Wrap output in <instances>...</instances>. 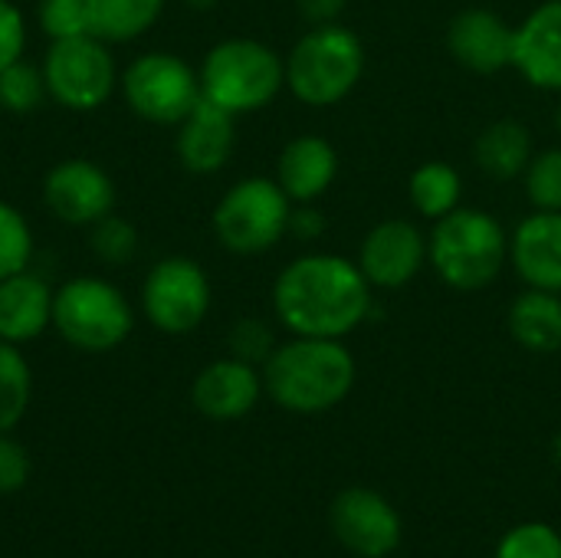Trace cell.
I'll list each match as a JSON object with an SVG mask.
<instances>
[{
    "label": "cell",
    "instance_id": "ffe728a7",
    "mask_svg": "<svg viewBox=\"0 0 561 558\" xmlns=\"http://www.w3.org/2000/svg\"><path fill=\"white\" fill-rule=\"evenodd\" d=\"M339 178V151L322 135H296L276 158V184L293 204H316Z\"/></svg>",
    "mask_w": 561,
    "mask_h": 558
},
{
    "label": "cell",
    "instance_id": "484cf974",
    "mask_svg": "<svg viewBox=\"0 0 561 558\" xmlns=\"http://www.w3.org/2000/svg\"><path fill=\"white\" fill-rule=\"evenodd\" d=\"M49 99L43 69L16 59L7 69H0V109L10 115H33Z\"/></svg>",
    "mask_w": 561,
    "mask_h": 558
},
{
    "label": "cell",
    "instance_id": "5bb4252c",
    "mask_svg": "<svg viewBox=\"0 0 561 558\" xmlns=\"http://www.w3.org/2000/svg\"><path fill=\"white\" fill-rule=\"evenodd\" d=\"M263 395V372L233 355L204 365L191 385V401L197 414L217 424L247 418Z\"/></svg>",
    "mask_w": 561,
    "mask_h": 558
},
{
    "label": "cell",
    "instance_id": "f546056e",
    "mask_svg": "<svg viewBox=\"0 0 561 558\" xmlns=\"http://www.w3.org/2000/svg\"><path fill=\"white\" fill-rule=\"evenodd\" d=\"M493 558H561V533L549 523H523L513 526Z\"/></svg>",
    "mask_w": 561,
    "mask_h": 558
},
{
    "label": "cell",
    "instance_id": "9a60e30c",
    "mask_svg": "<svg viewBox=\"0 0 561 558\" xmlns=\"http://www.w3.org/2000/svg\"><path fill=\"white\" fill-rule=\"evenodd\" d=\"M513 33L496 10L467 7L447 23V53L477 76H496L513 66Z\"/></svg>",
    "mask_w": 561,
    "mask_h": 558
},
{
    "label": "cell",
    "instance_id": "d6a6232c",
    "mask_svg": "<svg viewBox=\"0 0 561 558\" xmlns=\"http://www.w3.org/2000/svg\"><path fill=\"white\" fill-rule=\"evenodd\" d=\"M30 454L20 441L10 437V431H0V497H13L30 480Z\"/></svg>",
    "mask_w": 561,
    "mask_h": 558
},
{
    "label": "cell",
    "instance_id": "30bf717a",
    "mask_svg": "<svg viewBox=\"0 0 561 558\" xmlns=\"http://www.w3.org/2000/svg\"><path fill=\"white\" fill-rule=\"evenodd\" d=\"M138 303L151 329L164 335H187L207 319L214 306V286L197 260L174 253L145 273Z\"/></svg>",
    "mask_w": 561,
    "mask_h": 558
},
{
    "label": "cell",
    "instance_id": "5b68a950",
    "mask_svg": "<svg viewBox=\"0 0 561 558\" xmlns=\"http://www.w3.org/2000/svg\"><path fill=\"white\" fill-rule=\"evenodd\" d=\"M286 59V89L309 109L345 102L365 76V43L345 23L309 26Z\"/></svg>",
    "mask_w": 561,
    "mask_h": 558
},
{
    "label": "cell",
    "instance_id": "4316f807",
    "mask_svg": "<svg viewBox=\"0 0 561 558\" xmlns=\"http://www.w3.org/2000/svg\"><path fill=\"white\" fill-rule=\"evenodd\" d=\"M89 250L105 266H125L138 253V230L131 220H125L112 210L89 227Z\"/></svg>",
    "mask_w": 561,
    "mask_h": 558
},
{
    "label": "cell",
    "instance_id": "d4e9b609",
    "mask_svg": "<svg viewBox=\"0 0 561 558\" xmlns=\"http://www.w3.org/2000/svg\"><path fill=\"white\" fill-rule=\"evenodd\" d=\"M33 398V372L20 345L0 342V431H13Z\"/></svg>",
    "mask_w": 561,
    "mask_h": 558
},
{
    "label": "cell",
    "instance_id": "e0dca14e",
    "mask_svg": "<svg viewBox=\"0 0 561 558\" xmlns=\"http://www.w3.org/2000/svg\"><path fill=\"white\" fill-rule=\"evenodd\" d=\"M174 128V151L184 171L217 174L230 164L237 148V115L201 99Z\"/></svg>",
    "mask_w": 561,
    "mask_h": 558
},
{
    "label": "cell",
    "instance_id": "8992f818",
    "mask_svg": "<svg viewBox=\"0 0 561 558\" xmlns=\"http://www.w3.org/2000/svg\"><path fill=\"white\" fill-rule=\"evenodd\" d=\"M53 332L76 352H115L135 332V306L105 276H72L53 293Z\"/></svg>",
    "mask_w": 561,
    "mask_h": 558
},
{
    "label": "cell",
    "instance_id": "cb8c5ba5",
    "mask_svg": "<svg viewBox=\"0 0 561 558\" xmlns=\"http://www.w3.org/2000/svg\"><path fill=\"white\" fill-rule=\"evenodd\" d=\"M164 7L168 0H89L92 33L108 46L141 39L161 20Z\"/></svg>",
    "mask_w": 561,
    "mask_h": 558
},
{
    "label": "cell",
    "instance_id": "ac0fdd59",
    "mask_svg": "<svg viewBox=\"0 0 561 558\" xmlns=\"http://www.w3.org/2000/svg\"><path fill=\"white\" fill-rule=\"evenodd\" d=\"M510 266L526 286L561 293V210H533L516 224Z\"/></svg>",
    "mask_w": 561,
    "mask_h": 558
},
{
    "label": "cell",
    "instance_id": "e575fe53",
    "mask_svg": "<svg viewBox=\"0 0 561 558\" xmlns=\"http://www.w3.org/2000/svg\"><path fill=\"white\" fill-rule=\"evenodd\" d=\"M325 227H329V220L316 204H293V214H289V234L293 237H299L302 243H312L325 234Z\"/></svg>",
    "mask_w": 561,
    "mask_h": 558
},
{
    "label": "cell",
    "instance_id": "4fadbf2b",
    "mask_svg": "<svg viewBox=\"0 0 561 558\" xmlns=\"http://www.w3.org/2000/svg\"><path fill=\"white\" fill-rule=\"evenodd\" d=\"M332 533L358 558H385L401 546V516L398 510L368 487H348L332 503Z\"/></svg>",
    "mask_w": 561,
    "mask_h": 558
},
{
    "label": "cell",
    "instance_id": "8d00e7d4",
    "mask_svg": "<svg viewBox=\"0 0 561 558\" xmlns=\"http://www.w3.org/2000/svg\"><path fill=\"white\" fill-rule=\"evenodd\" d=\"M184 3H187L191 10H214L220 0H184Z\"/></svg>",
    "mask_w": 561,
    "mask_h": 558
},
{
    "label": "cell",
    "instance_id": "52a82bcc",
    "mask_svg": "<svg viewBox=\"0 0 561 558\" xmlns=\"http://www.w3.org/2000/svg\"><path fill=\"white\" fill-rule=\"evenodd\" d=\"M293 201L276 178L250 174L230 184L214 204L210 227L217 243L233 257H260L283 243L289 234Z\"/></svg>",
    "mask_w": 561,
    "mask_h": 558
},
{
    "label": "cell",
    "instance_id": "277c9868",
    "mask_svg": "<svg viewBox=\"0 0 561 558\" xmlns=\"http://www.w3.org/2000/svg\"><path fill=\"white\" fill-rule=\"evenodd\" d=\"M197 76L204 99L240 118L276 102L286 89V59L263 39L227 36L204 53Z\"/></svg>",
    "mask_w": 561,
    "mask_h": 558
},
{
    "label": "cell",
    "instance_id": "f35d334b",
    "mask_svg": "<svg viewBox=\"0 0 561 558\" xmlns=\"http://www.w3.org/2000/svg\"><path fill=\"white\" fill-rule=\"evenodd\" d=\"M552 125H556V132H559V138H561V92H559V105H556V115H552Z\"/></svg>",
    "mask_w": 561,
    "mask_h": 558
},
{
    "label": "cell",
    "instance_id": "8fae6325",
    "mask_svg": "<svg viewBox=\"0 0 561 558\" xmlns=\"http://www.w3.org/2000/svg\"><path fill=\"white\" fill-rule=\"evenodd\" d=\"M43 204L59 224L89 230L115 210V181L89 158H62L43 174Z\"/></svg>",
    "mask_w": 561,
    "mask_h": 558
},
{
    "label": "cell",
    "instance_id": "7402d4cb",
    "mask_svg": "<svg viewBox=\"0 0 561 558\" xmlns=\"http://www.w3.org/2000/svg\"><path fill=\"white\" fill-rule=\"evenodd\" d=\"M533 155H536L533 132L519 118H496L473 141V161L493 181L523 178Z\"/></svg>",
    "mask_w": 561,
    "mask_h": 558
},
{
    "label": "cell",
    "instance_id": "2e32d148",
    "mask_svg": "<svg viewBox=\"0 0 561 558\" xmlns=\"http://www.w3.org/2000/svg\"><path fill=\"white\" fill-rule=\"evenodd\" d=\"M533 89L561 92V0L533 7L513 33V66Z\"/></svg>",
    "mask_w": 561,
    "mask_h": 558
},
{
    "label": "cell",
    "instance_id": "7c38bea8",
    "mask_svg": "<svg viewBox=\"0 0 561 558\" xmlns=\"http://www.w3.org/2000/svg\"><path fill=\"white\" fill-rule=\"evenodd\" d=\"M355 263L362 266L371 289H401L414 283L427 266V234L404 217L378 220L365 234Z\"/></svg>",
    "mask_w": 561,
    "mask_h": 558
},
{
    "label": "cell",
    "instance_id": "836d02e7",
    "mask_svg": "<svg viewBox=\"0 0 561 558\" xmlns=\"http://www.w3.org/2000/svg\"><path fill=\"white\" fill-rule=\"evenodd\" d=\"M26 53V16L13 0H0V69L23 59Z\"/></svg>",
    "mask_w": 561,
    "mask_h": 558
},
{
    "label": "cell",
    "instance_id": "1f68e13d",
    "mask_svg": "<svg viewBox=\"0 0 561 558\" xmlns=\"http://www.w3.org/2000/svg\"><path fill=\"white\" fill-rule=\"evenodd\" d=\"M227 345H230V355H233V358H243V362L263 368V362L273 355V349H276L279 342H276L273 329H270L263 319L243 316V319L233 322V329H230V335H227Z\"/></svg>",
    "mask_w": 561,
    "mask_h": 558
},
{
    "label": "cell",
    "instance_id": "7a4b0ae2",
    "mask_svg": "<svg viewBox=\"0 0 561 558\" xmlns=\"http://www.w3.org/2000/svg\"><path fill=\"white\" fill-rule=\"evenodd\" d=\"M263 391L289 414H325L339 408L358 378L345 339L289 335L263 362Z\"/></svg>",
    "mask_w": 561,
    "mask_h": 558
},
{
    "label": "cell",
    "instance_id": "d6986e66",
    "mask_svg": "<svg viewBox=\"0 0 561 558\" xmlns=\"http://www.w3.org/2000/svg\"><path fill=\"white\" fill-rule=\"evenodd\" d=\"M53 293L56 286L33 266L0 280V342L23 349L53 329Z\"/></svg>",
    "mask_w": 561,
    "mask_h": 558
},
{
    "label": "cell",
    "instance_id": "603a6c76",
    "mask_svg": "<svg viewBox=\"0 0 561 558\" xmlns=\"http://www.w3.org/2000/svg\"><path fill=\"white\" fill-rule=\"evenodd\" d=\"M408 197L411 207L434 224L460 207L463 178L450 161H421L408 178Z\"/></svg>",
    "mask_w": 561,
    "mask_h": 558
},
{
    "label": "cell",
    "instance_id": "74e56055",
    "mask_svg": "<svg viewBox=\"0 0 561 558\" xmlns=\"http://www.w3.org/2000/svg\"><path fill=\"white\" fill-rule=\"evenodd\" d=\"M552 460L559 464V470H561V431L556 434V441H552Z\"/></svg>",
    "mask_w": 561,
    "mask_h": 558
},
{
    "label": "cell",
    "instance_id": "3957f363",
    "mask_svg": "<svg viewBox=\"0 0 561 558\" xmlns=\"http://www.w3.org/2000/svg\"><path fill=\"white\" fill-rule=\"evenodd\" d=\"M510 263L506 227L480 207H457L427 234V266L454 293H480Z\"/></svg>",
    "mask_w": 561,
    "mask_h": 558
},
{
    "label": "cell",
    "instance_id": "f1b7e54d",
    "mask_svg": "<svg viewBox=\"0 0 561 558\" xmlns=\"http://www.w3.org/2000/svg\"><path fill=\"white\" fill-rule=\"evenodd\" d=\"M523 184L533 210H561V145L533 155Z\"/></svg>",
    "mask_w": 561,
    "mask_h": 558
},
{
    "label": "cell",
    "instance_id": "d590c367",
    "mask_svg": "<svg viewBox=\"0 0 561 558\" xmlns=\"http://www.w3.org/2000/svg\"><path fill=\"white\" fill-rule=\"evenodd\" d=\"M296 13L309 23V26H325V23H339L348 0H293Z\"/></svg>",
    "mask_w": 561,
    "mask_h": 558
},
{
    "label": "cell",
    "instance_id": "4dcf8cb0",
    "mask_svg": "<svg viewBox=\"0 0 561 558\" xmlns=\"http://www.w3.org/2000/svg\"><path fill=\"white\" fill-rule=\"evenodd\" d=\"M36 23L46 39H66L92 33V10L89 0H36Z\"/></svg>",
    "mask_w": 561,
    "mask_h": 558
},
{
    "label": "cell",
    "instance_id": "ba28073f",
    "mask_svg": "<svg viewBox=\"0 0 561 558\" xmlns=\"http://www.w3.org/2000/svg\"><path fill=\"white\" fill-rule=\"evenodd\" d=\"M43 79L49 102L66 112H95L118 89V66L105 39L95 33H79L66 39H49L43 53Z\"/></svg>",
    "mask_w": 561,
    "mask_h": 558
},
{
    "label": "cell",
    "instance_id": "44dd1931",
    "mask_svg": "<svg viewBox=\"0 0 561 558\" xmlns=\"http://www.w3.org/2000/svg\"><path fill=\"white\" fill-rule=\"evenodd\" d=\"M510 335L519 349L533 355L561 352V293L526 286L506 312Z\"/></svg>",
    "mask_w": 561,
    "mask_h": 558
},
{
    "label": "cell",
    "instance_id": "83f0119b",
    "mask_svg": "<svg viewBox=\"0 0 561 558\" xmlns=\"http://www.w3.org/2000/svg\"><path fill=\"white\" fill-rule=\"evenodd\" d=\"M33 227L23 217L20 207L10 201H0V280L26 270L33 263Z\"/></svg>",
    "mask_w": 561,
    "mask_h": 558
},
{
    "label": "cell",
    "instance_id": "9c48e42d",
    "mask_svg": "<svg viewBox=\"0 0 561 558\" xmlns=\"http://www.w3.org/2000/svg\"><path fill=\"white\" fill-rule=\"evenodd\" d=\"M118 92L138 118L171 128L204 99L197 69L168 49L135 56L118 76Z\"/></svg>",
    "mask_w": 561,
    "mask_h": 558
},
{
    "label": "cell",
    "instance_id": "6da1fadb",
    "mask_svg": "<svg viewBox=\"0 0 561 558\" xmlns=\"http://www.w3.org/2000/svg\"><path fill=\"white\" fill-rule=\"evenodd\" d=\"M270 306L289 335L345 339L371 316L375 289L355 260L342 253H302L273 280Z\"/></svg>",
    "mask_w": 561,
    "mask_h": 558
}]
</instances>
